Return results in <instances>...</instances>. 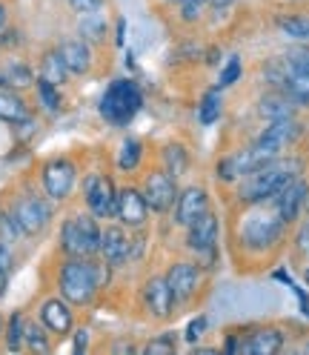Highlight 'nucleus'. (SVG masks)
<instances>
[{
	"label": "nucleus",
	"instance_id": "nucleus-1",
	"mask_svg": "<svg viewBox=\"0 0 309 355\" xmlns=\"http://www.w3.org/2000/svg\"><path fill=\"white\" fill-rule=\"evenodd\" d=\"M301 172V164L292 161V158H272L267 164H261L258 169L247 172L244 178L238 181V198H240V204H267L272 201V198L292 181V178Z\"/></svg>",
	"mask_w": 309,
	"mask_h": 355
},
{
	"label": "nucleus",
	"instance_id": "nucleus-2",
	"mask_svg": "<svg viewBox=\"0 0 309 355\" xmlns=\"http://www.w3.org/2000/svg\"><path fill=\"white\" fill-rule=\"evenodd\" d=\"M109 281V263H98L92 258H69L60 266V295L69 304H89L95 293Z\"/></svg>",
	"mask_w": 309,
	"mask_h": 355
},
{
	"label": "nucleus",
	"instance_id": "nucleus-3",
	"mask_svg": "<svg viewBox=\"0 0 309 355\" xmlns=\"http://www.w3.org/2000/svg\"><path fill=\"white\" fill-rule=\"evenodd\" d=\"M283 230H286V220L278 215V209H263L261 204H255L252 212L240 218L238 238L247 250H270L281 241Z\"/></svg>",
	"mask_w": 309,
	"mask_h": 355
},
{
	"label": "nucleus",
	"instance_id": "nucleus-4",
	"mask_svg": "<svg viewBox=\"0 0 309 355\" xmlns=\"http://www.w3.org/2000/svg\"><path fill=\"white\" fill-rule=\"evenodd\" d=\"M141 106H143V95L138 83L129 78H118L106 86V92L100 98V115L115 126H126L141 112Z\"/></svg>",
	"mask_w": 309,
	"mask_h": 355
},
{
	"label": "nucleus",
	"instance_id": "nucleus-5",
	"mask_svg": "<svg viewBox=\"0 0 309 355\" xmlns=\"http://www.w3.org/2000/svg\"><path fill=\"white\" fill-rule=\"evenodd\" d=\"M60 247L69 258H92L100 250V227L98 218L89 215H72L60 230Z\"/></svg>",
	"mask_w": 309,
	"mask_h": 355
},
{
	"label": "nucleus",
	"instance_id": "nucleus-6",
	"mask_svg": "<svg viewBox=\"0 0 309 355\" xmlns=\"http://www.w3.org/2000/svg\"><path fill=\"white\" fill-rule=\"evenodd\" d=\"M83 198H86V207L95 218H115V204H118V189L112 187L106 175L92 172L86 175L83 181Z\"/></svg>",
	"mask_w": 309,
	"mask_h": 355
},
{
	"label": "nucleus",
	"instance_id": "nucleus-7",
	"mask_svg": "<svg viewBox=\"0 0 309 355\" xmlns=\"http://www.w3.org/2000/svg\"><path fill=\"white\" fill-rule=\"evenodd\" d=\"M40 181H43V189H46V195L52 201H66L75 189L78 169L69 158H52L46 166H43Z\"/></svg>",
	"mask_w": 309,
	"mask_h": 355
},
{
	"label": "nucleus",
	"instance_id": "nucleus-8",
	"mask_svg": "<svg viewBox=\"0 0 309 355\" xmlns=\"http://www.w3.org/2000/svg\"><path fill=\"white\" fill-rule=\"evenodd\" d=\"M141 192L152 212H169L175 207V198H178V184H175V178L166 169H158L146 175Z\"/></svg>",
	"mask_w": 309,
	"mask_h": 355
},
{
	"label": "nucleus",
	"instance_id": "nucleus-9",
	"mask_svg": "<svg viewBox=\"0 0 309 355\" xmlns=\"http://www.w3.org/2000/svg\"><path fill=\"white\" fill-rule=\"evenodd\" d=\"M115 218L129 230H143L146 218H149V204L141 189L135 187H123L118 189V204H115Z\"/></svg>",
	"mask_w": 309,
	"mask_h": 355
},
{
	"label": "nucleus",
	"instance_id": "nucleus-10",
	"mask_svg": "<svg viewBox=\"0 0 309 355\" xmlns=\"http://www.w3.org/2000/svg\"><path fill=\"white\" fill-rule=\"evenodd\" d=\"M12 215L17 218L20 230H24L26 235H37V232L46 230V224L52 220V207L43 201V198L29 195V198H20V201L15 204Z\"/></svg>",
	"mask_w": 309,
	"mask_h": 355
},
{
	"label": "nucleus",
	"instance_id": "nucleus-11",
	"mask_svg": "<svg viewBox=\"0 0 309 355\" xmlns=\"http://www.w3.org/2000/svg\"><path fill=\"white\" fill-rule=\"evenodd\" d=\"M298 138H301V123L295 118H283V121H270V126L261 132V138L255 144L278 158V155L290 144H295Z\"/></svg>",
	"mask_w": 309,
	"mask_h": 355
},
{
	"label": "nucleus",
	"instance_id": "nucleus-12",
	"mask_svg": "<svg viewBox=\"0 0 309 355\" xmlns=\"http://www.w3.org/2000/svg\"><path fill=\"white\" fill-rule=\"evenodd\" d=\"M197 281H201V272H197L195 263H186V261H178L169 266L166 272V284L172 290V298H175V306L178 304H189L197 293Z\"/></svg>",
	"mask_w": 309,
	"mask_h": 355
},
{
	"label": "nucleus",
	"instance_id": "nucleus-13",
	"mask_svg": "<svg viewBox=\"0 0 309 355\" xmlns=\"http://www.w3.org/2000/svg\"><path fill=\"white\" fill-rule=\"evenodd\" d=\"M206 212H209V195L204 187H186L175 198V224L178 227H189L192 220H197Z\"/></svg>",
	"mask_w": 309,
	"mask_h": 355
},
{
	"label": "nucleus",
	"instance_id": "nucleus-14",
	"mask_svg": "<svg viewBox=\"0 0 309 355\" xmlns=\"http://www.w3.org/2000/svg\"><path fill=\"white\" fill-rule=\"evenodd\" d=\"M218 243V218L212 212L201 215L186 227V247L195 255H212Z\"/></svg>",
	"mask_w": 309,
	"mask_h": 355
},
{
	"label": "nucleus",
	"instance_id": "nucleus-15",
	"mask_svg": "<svg viewBox=\"0 0 309 355\" xmlns=\"http://www.w3.org/2000/svg\"><path fill=\"white\" fill-rule=\"evenodd\" d=\"M143 306L152 318H169L172 309H175V298H172V290L166 284V275L161 278H149L143 284Z\"/></svg>",
	"mask_w": 309,
	"mask_h": 355
},
{
	"label": "nucleus",
	"instance_id": "nucleus-16",
	"mask_svg": "<svg viewBox=\"0 0 309 355\" xmlns=\"http://www.w3.org/2000/svg\"><path fill=\"white\" fill-rule=\"evenodd\" d=\"M306 195H309V189H306V184L301 181V178L295 175L290 184H286L272 201H275V209H278V215L286 220V224H292V220H298V215H301V209L306 207Z\"/></svg>",
	"mask_w": 309,
	"mask_h": 355
},
{
	"label": "nucleus",
	"instance_id": "nucleus-17",
	"mask_svg": "<svg viewBox=\"0 0 309 355\" xmlns=\"http://www.w3.org/2000/svg\"><path fill=\"white\" fill-rule=\"evenodd\" d=\"M103 261L109 266H123L132 258V241L123 232V227H106L100 230V250Z\"/></svg>",
	"mask_w": 309,
	"mask_h": 355
},
{
	"label": "nucleus",
	"instance_id": "nucleus-18",
	"mask_svg": "<svg viewBox=\"0 0 309 355\" xmlns=\"http://www.w3.org/2000/svg\"><path fill=\"white\" fill-rule=\"evenodd\" d=\"M40 324L46 327L52 336H66L72 329V309L66 298H49L40 306Z\"/></svg>",
	"mask_w": 309,
	"mask_h": 355
},
{
	"label": "nucleus",
	"instance_id": "nucleus-19",
	"mask_svg": "<svg viewBox=\"0 0 309 355\" xmlns=\"http://www.w3.org/2000/svg\"><path fill=\"white\" fill-rule=\"evenodd\" d=\"M58 55L66 63L69 75H86L92 69V49H89V43L86 40H78V37L63 40L58 46Z\"/></svg>",
	"mask_w": 309,
	"mask_h": 355
},
{
	"label": "nucleus",
	"instance_id": "nucleus-20",
	"mask_svg": "<svg viewBox=\"0 0 309 355\" xmlns=\"http://www.w3.org/2000/svg\"><path fill=\"white\" fill-rule=\"evenodd\" d=\"M283 347V336L281 329H258L255 336H249L247 344H240L238 352H247V355H275Z\"/></svg>",
	"mask_w": 309,
	"mask_h": 355
},
{
	"label": "nucleus",
	"instance_id": "nucleus-21",
	"mask_svg": "<svg viewBox=\"0 0 309 355\" xmlns=\"http://www.w3.org/2000/svg\"><path fill=\"white\" fill-rule=\"evenodd\" d=\"M258 115L267 121H283L295 115V103L286 98L283 92H270L258 101Z\"/></svg>",
	"mask_w": 309,
	"mask_h": 355
},
{
	"label": "nucleus",
	"instance_id": "nucleus-22",
	"mask_svg": "<svg viewBox=\"0 0 309 355\" xmlns=\"http://www.w3.org/2000/svg\"><path fill=\"white\" fill-rule=\"evenodd\" d=\"M0 121H6V123H26L29 121V106L15 89H0Z\"/></svg>",
	"mask_w": 309,
	"mask_h": 355
},
{
	"label": "nucleus",
	"instance_id": "nucleus-23",
	"mask_svg": "<svg viewBox=\"0 0 309 355\" xmlns=\"http://www.w3.org/2000/svg\"><path fill=\"white\" fill-rule=\"evenodd\" d=\"M281 92L295 106H309V72H290L286 69L281 80Z\"/></svg>",
	"mask_w": 309,
	"mask_h": 355
},
{
	"label": "nucleus",
	"instance_id": "nucleus-24",
	"mask_svg": "<svg viewBox=\"0 0 309 355\" xmlns=\"http://www.w3.org/2000/svg\"><path fill=\"white\" fill-rule=\"evenodd\" d=\"M35 83V72L26 63L9 60L6 66H0V89H26Z\"/></svg>",
	"mask_w": 309,
	"mask_h": 355
},
{
	"label": "nucleus",
	"instance_id": "nucleus-25",
	"mask_svg": "<svg viewBox=\"0 0 309 355\" xmlns=\"http://www.w3.org/2000/svg\"><path fill=\"white\" fill-rule=\"evenodd\" d=\"M40 78L49 80V83H55V86H63L66 78H69V69H66V63L60 60L58 49L43 55V60H40Z\"/></svg>",
	"mask_w": 309,
	"mask_h": 355
},
{
	"label": "nucleus",
	"instance_id": "nucleus-26",
	"mask_svg": "<svg viewBox=\"0 0 309 355\" xmlns=\"http://www.w3.org/2000/svg\"><path fill=\"white\" fill-rule=\"evenodd\" d=\"M143 161V144L138 138H126L121 144V152H118V166L123 172H135Z\"/></svg>",
	"mask_w": 309,
	"mask_h": 355
},
{
	"label": "nucleus",
	"instance_id": "nucleus-27",
	"mask_svg": "<svg viewBox=\"0 0 309 355\" xmlns=\"http://www.w3.org/2000/svg\"><path fill=\"white\" fill-rule=\"evenodd\" d=\"M24 347H29L32 352H49L52 349V341H49V329L37 324V321H26V329H24Z\"/></svg>",
	"mask_w": 309,
	"mask_h": 355
},
{
	"label": "nucleus",
	"instance_id": "nucleus-28",
	"mask_svg": "<svg viewBox=\"0 0 309 355\" xmlns=\"http://www.w3.org/2000/svg\"><path fill=\"white\" fill-rule=\"evenodd\" d=\"M164 164H166V172L175 178V181H178V178L186 172V166H189V155H186V149L181 144H166Z\"/></svg>",
	"mask_w": 309,
	"mask_h": 355
},
{
	"label": "nucleus",
	"instance_id": "nucleus-29",
	"mask_svg": "<svg viewBox=\"0 0 309 355\" xmlns=\"http://www.w3.org/2000/svg\"><path fill=\"white\" fill-rule=\"evenodd\" d=\"M220 112H224V98H220V92H206L201 106H197V121H201L204 126H212Z\"/></svg>",
	"mask_w": 309,
	"mask_h": 355
},
{
	"label": "nucleus",
	"instance_id": "nucleus-30",
	"mask_svg": "<svg viewBox=\"0 0 309 355\" xmlns=\"http://www.w3.org/2000/svg\"><path fill=\"white\" fill-rule=\"evenodd\" d=\"M278 29L292 37L298 43H306L309 40V17H301V15H292V17H278Z\"/></svg>",
	"mask_w": 309,
	"mask_h": 355
},
{
	"label": "nucleus",
	"instance_id": "nucleus-31",
	"mask_svg": "<svg viewBox=\"0 0 309 355\" xmlns=\"http://www.w3.org/2000/svg\"><path fill=\"white\" fill-rule=\"evenodd\" d=\"M80 37L86 43H100L106 37V20L100 15H95V12L83 15L80 17Z\"/></svg>",
	"mask_w": 309,
	"mask_h": 355
},
{
	"label": "nucleus",
	"instance_id": "nucleus-32",
	"mask_svg": "<svg viewBox=\"0 0 309 355\" xmlns=\"http://www.w3.org/2000/svg\"><path fill=\"white\" fill-rule=\"evenodd\" d=\"M24 329H26V318L15 313L6 324V349L9 352H17V349H24Z\"/></svg>",
	"mask_w": 309,
	"mask_h": 355
},
{
	"label": "nucleus",
	"instance_id": "nucleus-33",
	"mask_svg": "<svg viewBox=\"0 0 309 355\" xmlns=\"http://www.w3.org/2000/svg\"><path fill=\"white\" fill-rule=\"evenodd\" d=\"M283 66L290 72H309V43H298L283 55Z\"/></svg>",
	"mask_w": 309,
	"mask_h": 355
},
{
	"label": "nucleus",
	"instance_id": "nucleus-34",
	"mask_svg": "<svg viewBox=\"0 0 309 355\" xmlns=\"http://www.w3.org/2000/svg\"><path fill=\"white\" fill-rule=\"evenodd\" d=\"M37 95H40V103L46 106V112H58L60 109V86L37 78Z\"/></svg>",
	"mask_w": 309,
	"mask_h": 355
},
{
	"label": "nucleus",
	"instance_id": "nucleus-35",
	"mask_svg": "<svg viewBox=\"0 0 309 355\" xmlns=\"http://www.w3.org/2000/svg\"><path fill=\"white\" fill-rule=\"evenodd\" d=\"M24 235L26 232L20 230L17 218L12 212H0V241H3V243H15L17 238H24Z\"/></svg>",
	"mask_w": 309,
	"mask_h": 355
},
{
	"label": "nucleus",
	"instance_id": "nucleus-36",
	"mask_svg": "<svg viewBox=\"0 0 309 355\" xmlns=\"http://www.w3.org/2000/svg\"><path fill=\"white\" fill-rule=\"evenodd\" d=\"M175 349H178V344H175V332H164V336H158L154 341H149L143 347L146 355H172Z\"/></svg>",
	"mask_w": 309,
	"mask_h": 355
},
{
	"label": "nucleus",
	"instance_id": "nucleus-37",
	"mask_svg": "<svg viewBox=\"0 0 309 355\" xmlns=\"http://www.w3.org/2000/svg\"><path fill=\"white\" fill-rule=\"evenodd\" d=\"M240 72H244V66H240V58H229L227 66H224V69H220V75H218V89H229L232 83H238Z\"/></svg>",
	"mask_w": 309,
	"mask_h": 355
},
{
	"label": "nucleus",
	"instance_id": "nucleus-38",
	"mask_svg": "<svg viewBox=\"0 0 309 355\" xmlns=\"http://www.w3.org/2000/svg\"><path fill=\"white\" fill-rule=\"evenodd\" d=\"M209 3V0H181V20L184 24H197L204 15V6Z\"/></svg>",
	"mask_w": 309,
	"mask_h": 355
},
{
	"label": "nucleus",
	"instance_id": "nucleus-39",
	"mask_svg": "<svg viewBox=\"0 0 309 355\" xmlns=\"http://www.w3.org/2000/svg\"><path fill=\"white\" fill-rule=\"evenodd\" d=\"M204 332H206V315H197L186 324V341L195 344V341H201L204 338Z\"/></svg>",
	"mask_w": 309,
	"mask_h": 355
},
{
	"label": "nucleus",
	"instance_id": "nucleus-40",
	"mask_svg": "<svg viewBox=\"0 0 309 355\" xmlns=\"http://www.w3.org/2000/svg\"><path fill=\"white\" fill-rule=\"evenodd\" d=\"M106 0H69V6L78 12V15H89V12H98Z\"/></svg>",
	"mask_w": 309,
	"mask_h": 355
},
{
	"label": "nucleus",
	"instance_id": "nucleus-41",
	"mask_svg": "<svg viewBox=\"0 0 309 355\" xmlns=\"http://www.w3.org/2000/svg\"><path fill=\"white\" fill-rule=\"evenodd\" d=\"M12 263H15V258H12L9 243L0 241V266H3V270H12Z\"/></svg>",
	"mask_w": 309,
	"mask_h": 355
},
{
	"label": "nucleus",
	"instance_id": "nucleus-42",
	"mask_svg": "<svg viewBox=\"0 0 309 355\" xmlns=\"http://www.w3.org/2000/svg\"><path fill=\"white\" fill-rule=\"evenodd\" d=\"M290 286H292V290H295V295H298V304H301V313H303V315L309 318V295H306V293L301 290V286H295L292 281H290Z\"/></svg>",
	"mask_w": 309,
	"mask_h": 355
},
{
	"label": "nucleus",
	"instance_id": "nucleus-43",
	"mask_svg": "<svg viewBox=\"0 0 309 355\" xmlns=\"http://www.w3.org/2000/svg\"><path fill=\"white\" fill-rule=\"evenodd\" d=\"M86 344H89V332H86V329H78V332H75V347H72V349H75V352H83Z\"/></svg>",
	"mask_w": 309,
	"mask_h": 355
},
{
	"label": "nucleus",
	"instance_id": "nucleus-44",
	"mask_svg": "<svg viewBox=\"0 0 309 355\" xmlns=\"http://www.w3.org/2000/svg\"><path fill=\"white\" fill-rule=\"evenodd\" d=\"M6 286H9V270H3V266H0V298L6 295Z\"/></svg>",
	"mask_w": 309,
	"mask_h": 355
},
{
	"label": "nucleus",
	"instance_id": "nucleus-45",
	"mask_svg": "<svg viewBox=\"0 0 309 355\" xmlns=\"http://www.w3.org/2000/svg\"><path fill=\"white\" fill-rule=\"evenodd\" d=\"M209 3H212L215 9H227L229 3H235V0H209Z\"/></svg>",
	"mask_w": 309,
	"mask_h": 355
},
{
	"label": "nucleus",
	"instance_id": "nucleus-46",
	"mask_svg": "<svg viewBox=\"0 0 309 355\" xmlns=\"http://www.w3.org/2000/svg\"><path fill=\"white\" fill-rule=\"evenodd\" d=\"M3 26H6V6L0 3V29H3Z\"/></svg>",
	"mask_w": 309,
	"mask_h": 355
},
{
	"label": "nucleus",
	"instance_id": "nucleus-47",
	"mask_svg": "<svg viewBox=\"0 0 309 355\" xmlns=\"http://www.w3.org/2000/svg\"><path fill=\"white\" fill-rule=\"evenodd\" d=\"M123 26H126V24L121 20V24H118V43H123Z\"/></svg>",
	"mask_w": 309,
	"mask_h": 355
},
{
	"label": "nucleus",
	"instance_id": "nucleus-48",
	"mask_svg": "<svg viewBox=\"0 0 309 355\" xmlns=\"http://www.w3.org/2000/svg\"><path fill=\"white\" fill-rule=\"evenodd\" d=\"M3 327H6V324H3V315H0V332H3Z\"/></svg>",
	"mask_w": 309,
	"mask_h": 355
},
{
	"label": "nucleus",
	"instance_id": "nucleus-49",
	"mask_svg": "<svg viewBox=\"0 0 309 355\" xmlns=\"http://www.w3.org/2000/svg\"><path fill=\"white\" fill-rule=\"evenodd\" d=\"M303 281H306V284H309V270H306V272H303Z\"/></svg>",
	"mask_w": 309,
	"mask_h": 355
},
{
	"label": "nucleus",
	"instance_id": "nucleus-50",
	"mask_svg": "<svg viewBox=\"0 0 309 355\" xmlns=\"http://www.w3.org/2000/svg\"><path fill=\"white\" fill-rule=\"evenodd\" d=\"M303 352H309V344H306V347H303Z\"/></svg>",
	"mask_w": 309,
	"mask_h": 355
},
{
	"label": "nucleus",
	"instance_id": "nucleus-51",
	"mask_svg": "<svg viewBox=\"0 0 309 355\" xmlns=\"http://www.w3.org/2000/svg\"><path fill=\"white\" fill-rule=\"evenodd\" d=\"M306 207H309V195H306Z\"/></svg>",
	"mask_w": 309,
	"mask_h": 355
},
{
	"label": "nucleus",
	"instance_id": "nucleus-52",
	"mask_svg": "<svg viewBox=\"0 0 309 355\" xmlns=\"http://www.w3.org/2000/svg\"><path fill=\"white\" fill-rule=\"evenodd\" d=\"M172 3H181V0H172Z\"/></svg>",
	"mask_w": 309,
	"mask_h": 355
}]
</instances>
